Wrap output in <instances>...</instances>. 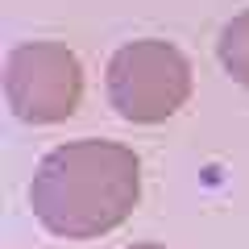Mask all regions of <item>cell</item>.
<instances>
[{
  "label": "cell",
  "mask_w": 249,
  "mask_h": 249,
  "mask_svg": "<svg viewBox=\"0 0 249 249\" xmlns=\"http://www.w3.org/2000/svg\"><path fill=\"white\" fill-rule=\"evenodd\" d=\"M129 249H166V245H129Z\"/></svg>",
  "instance_id": "obj_5"
},
{
  "label": "cell",
  "mask_w": 249,
  "mask_h": 249,
  "mask_svg": "<svg viewBox=\"0 0 249 249\" xmlns=\"http://www.w3.org/2000/svg\"><path fill=\"white\" fill-rule=\"evenodd\" d=\"M4 100L25 124H58L83 100V62L62 42H21L4 58Z\"/></svg>",
  "instance_id": "obj_3"
},
{
  "label": "cell",
  "mask_w": 249,
  "mask_h": 249,
  "mask_svg": "<svg viewBox=\"0 0 249 249\" xmlns=\"http://www.w3.org/2000/svg\"><path fill=\"white\" fill-rule=\"evenodd\" d=\"M142 199V162L129 145L79 137L50 150L34 170L29 208L37 224L67 241L121 229Z\"/></svg>",
  "instance_id": "obj_1"
},
{
  "label": "cell",
  "mask_w": 249,
  "mask_h": 249,
  "mask_svg": "<svg viewBox=\"0 0 249 249\" xmlns=\"http://www.w3.org/2000/svg\"><path fill=\"white\" fill-rule=\"evenodd\" d=\"M104 88L108 104L116 108L121 121L162 124L191 100L196 75L178 46L162 42V37H137L108 58Z\"/></svg>",
  "instance_id": "obj_2"
},
{
  "label": "cell",
  "mask_w": 249,
  "mask_h": 249,
  "mask_svg": "<svg viewBox=\"0 0 249 249\" xmlns=\"http://www.w3.org/2000/svg\"><path fill=\"white\" fill-rule=\"evenodd\" d=\"M216 58H220L224 75L241 88H249V9L237 13L216 37Z\"/></svg>",
  "instance_id": "obj_4"
}]
</instances>
